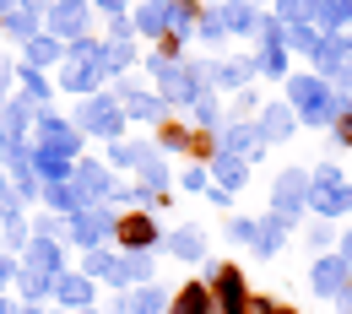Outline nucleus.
<instances>
[{"label": "nucleus", "mask_w": 352, "mask_h": 314, "mask_svg": "<svg viewBox=\"0 0 352 314\" xmlns=\"http://www.w3.org/2000/svg\"><path fill=\"white\" fill-rule=\"evenodd\" d=\"M217 298H222V314H244V282H239V271H217Z\"/></svg>", "instance_id": "nucleus-1"}, {"label": "nucleus", "mask_w": 352, "mask_h": 314, "mask_svg": "<svg viewBox=\"0 0 352 314\" xmlns=\"http://www.w3.org/2000/svg\"><path fill=\"white\" fill-rule=\"evenodd\" d=\"M174 314H212V298H206V287H184L179 293Z\"/></svg>", "instance_id": "nucleus-2"}, {"label": "nucleus", "mask_w": 352, "mask_h": 314, "mask_svg": "<svg viewBox=\"0 0 352 314\" xmlns=\"http://www.w3.org/2000/svg\"><path fill=\"white\" fill-rule=\"evenodd\" d=\"M120 238H125V244H135V249H141V244H152L157 233H152V223H146V217H125V223H120Z\"/></svg>", "instance_id": "nucleus-3"}, {"label": "nucleus", "mask_w": 352, "mask_h": 314, "mask_svg": "<svg viewBox=\"0 0 352 314\" xmlns=\"http://www.w3.org/2000/svg\"><path fill=\"white\" fill-rule=\"evenodd\" d=\"M82 120H87L92 131H103V135H109V131H114V125H120V120H114V109H109V103H92V109H82Z\"/></svg>", "instance_id": "nucleus-4"}, {"label": "nucleus", "mask_w": 352, "mask_h": 314, "mask_svg": "<svg viewBox=\"0 0 352 314\" xmlns=\"http://www.w3.org/2000/svg\"><path fill=\"white\" fill-rule=\"evenodd\" d=\"M60 298H65V304H87L92 287L82 282V276H65V282H60Z\"/></svg>", "instance_id": "nucleus-5"}, {"label": "nucleus", "mask_w": 352, "mask_h": 314, "mask_svg": "<svg viewBox=\"0 0 352 314\" xmlns=\"http://www.w3.org/2000/svg\"><path fill=\"white\" fill-rule=\"evenodd\" d=\"M131 309H135V314H157V293H141Z\"/></svg>", "instance_id": "nucleus-6"}, {"label": "nucleus", "mask_w": 352, "mask_h": 314, "mask_svg": "<svg viewBox=\"0 0 352 314\" xmlns=\"http://www.w3.org/2000/svg\"><path fill=\"white\" fill-rule=\"evenodd\" d=\"M342 135H347V141H352V114H347V120H342Z\"/></svg>", "instance_id": "nucleus-7"}, {"label": "nucleus", "mask_w": 352, "mask_h": 314, "mask_svg": "<svg viewBox=\"0 0 352 314\" xmlns=\"http://www.w3.org/2000/svg\"><path fill=\"white\" fill-rule=\"evenodd\" d=\"M6 271H11V266H6V260H0V282H6Z\"/></svg>", "instance_id": "nucleus-8"}, {"label": "nucleus", "mask_w": 352, "mask_h": 314, "mask_svg": "<svg viewBox=\"0 0 352 314\" xmlns=\"http://www.w3.org/2000/svg\"><path fill=\"white\" fill-rule=\"evenodd\" d=\"M0 314H11V309H6V304H0Z\"/></svg>", "instance_id": "nucleus-9"}, {"label": "nucleus", "mask_w": 352, "mask_h": 314, "mask_svg": "<svg viewBox=\"0 0 352 314\" xmlns=\"http://www.w3.org/2000/svg\"><path fill=\"white\" fill-rule=\"evenodd\" d=\"M347 260H352V244H347Z\"/></svg>", "instance_id": "nucleus-10"}]
</instances>
